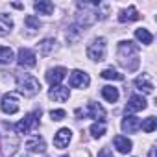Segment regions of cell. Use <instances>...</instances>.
<instances>
[{
	"label": "cell",
	"instance_id": "20",
	"mask_svg": "<svg viewBox=\"0 0 157 157\" xmlns=\"http://www.w3.org/2000/svg\"><path fill=\"white\" fill-rule=\"evenodd\" d=\"M82 35H83V26H80V24H72L67 32V39L70 43H78Z\"/></svg>",
	"mask_w": 157,
	"mask_h": 157
},
{
	"label": "cell",
	"instance_id": "7",
	"mask_svg": "<svg viewBox=\"0 0 157 157\" xmlns=\"http://www.w3.org/2000/svg\"><path fill=\"white\" fill-rule=\"evenodd\" d=\"M2 111L6 115H15L19 111V100H17V94L15 93H8L2 96V104H0Z\"/></svg>",
	"mask_w": 157,
	"mask_h": 157
},
{
	"label": "cell",
	"instance_id": "28",
	"mask_svg": "<svg viewBox=\"0 0 157 157\" xmlns=\"http://www.w3.org/2000/svg\"><path fill=\"white\" fill-rule=\"evenodd\" d=\"M24 22H26V26H30L32 30H39V28H41V21H39L37 17H33V15H28V17L24 19Z\"/></svg>",
	"mask_w": 157,
	"mask_h": 157
},
{
	"label": "cell",
	"instance_id": "17",
	"mask_svg": "<svg viewBox=\"0 0 157 157\" xmlns=\"http://www.w3.org/2000/svg\"><path fill=\"white\" fill-rule=\"evenodd\" d=\"M26 148H28L30 151H44L46 144H44V139H43V137L35 135V137H32V139L26 142Z\"/></svg>",
	"mask_w": 157,
	"mask_h": 157
},
{
	"label": "cell",
	"instance_id": "8",
	"mask_svg": "<svg viewBox=\"0 0 157 157\" xmlns=\"http://www.w3.org/2000/svg\"><path fill=\"white\" fill-rule=\"evenodd\" d=\"M68 96H70V91L67 89V87H63V85H54L50 91H48V98L50 100H54V102H67L68 100Z\"/></svg>",
	"mask_w": 157,
	"mask_h": 157
},
{
	"label": "cell",
	"instance_id": "5",
	"mask_svg": "<svg viewBox=\"0 0 157 157\" xmlns=\"http://www.w3.org/2000/svg\"><path fill=\"white\" fill-rule=\"evenodd\" d=\"M68 83H70V87H74V89H85V87H89V83H91V78H89V74L83 72V70H74V72L70 74V78H68Z\"/></svg>",
	"mask_w": 157,
	"mask_h": 157
},
{
	"label": "cell",
	"instance_id": "22",
	"mask_svg": "<svg viewBox=\"0 0 157 157\" xmlns=\"http://www.w3.org/2000/svg\"><path fill=\"white\" fill-rule=\"evenodd\" d=\"M135 37H137L142 44H151V41H153V35H151L146 28H137V30H135Z\"/></svg>",
	"mask_w": 157,
	"mask_h": 157
},
{
	"label": "cell",
	"instance_id": "27",
	"mask_svg": "<svg viewBox=\"0 0 157 157\" xmlns=\"http://www.w3.org/2000/svg\"><path fill=\"white\" fill-rule=\"evenodd\" d=\"M102 78H104V80H115V82L124 80V76H122V74H118V72H117V70H113V68H105V70H102Z\"/></svg>",
	"mask_w": 157,
	"mask_h": 157
},
{
	"label": "cell",
	"instance_id": "25",
	"mask_svg": "<svg viewBox=\"0 0 157 157\" xmlns=\"http://www.w3.org/2000/svg\"><path fill=\"white\" fill-rule=\"evenodd\" d=\"M11 61H13V50L10 46H2V48H0V63L8 65Z\"/></svg>",
	"mask_w": 157,
	"mask_h": 157
},
{
	"label": "cell",
	"instance_id": "12",
	"mask_svg": "<svg viewBox=\"0 0 157 157\" xmlns=\"http://www.w3.org/2000/svg\"><path fill=\"white\" fill-rule=\"evenodd\" d=\"M146 100L139 94H133L129 100H128V105H126V113H137V111H142L146 109Z\"/></svg>",
	"mask_w": 157,
	"mask_h": 157
},
{
	"label": "cell",
	"instance_id": "2",
	"mask_svg": "<svg viewBox=\"0 0 157 157\" xmlns=\"http://www.w3.org/2000/svg\"><path fill=\"white\" fill-rule=\"evenodd\" d=\"M17 89L21 91V94L32 98V96H35L41 91V83H39L37 78H33L32 74H21L17 78Z\"/></svg>",
	"mask_w": 157,
	"mask_h": 157
},
{
	"label": "cell",
	"instance_id": "10",
	"mask_svg": "<svg viewBox=\"0 0 157 157\" xmlns=\"http://www.w3.org/2000/svg\"><path fill=\"white\" fill-rule=\"evenodd\" d=\"M70 139H72V131L68 128H61L56 133V137H54V146L56 148H67L68 142H70Z\"/></svg>",
	"mask_w": 157,
	"mask_h": 157
},
{
	"label": "cell",
	"instance_id": "24",
	"mask_svg": "<svg viewBox=\"0 0 157 157\" xmlns=\"http://www.w3.org/2000/svg\"><path fill=\"white\" fill-rule=\"evenodd\" d=\"M54 44H56L54 39H50V37H48V39H43V41L39 43V52H41L43 56H48V54L54 50Z\"/></svg>",
	"mask_w": 157,
	"mask_h": 157
},
{
	"label": "cell",
	"instance_id": "9",
	"mask_svg": "<svg viewBox=\"0 0 157 157\" xmlns=\"http://www.w3.org/2000/svg\"><path fill=\"white\" fill-rule=\"evenodd\" d=\"M65 76H67V68L56 67V68H50V70L46 72V80H48V83L54 87V85H59V83L65 80Z\"/></svg>",
	"mask_w": 157,
	"mask_h": 157
},
{
	"label": "cell",
	"instance_id": "14",
	"mask_svg": "<svg viewBox=\"0 0 157 157\" xmlns=\"http://www.w3.org/2000/svg\"><path fill=\"white\" fill-rule=\"evenodd\" d=\"M135 87H137L139 91L146 93V94H151V93H153V83L150 82V76H148V74H142V76L137 78V80H135Z\"/></svg>",
	"mask_w": 157,
	"mask_h": 157
},
{
	"label": "cell",
	"instance_id": "16",
	"mask_svg": "<svg viewBox=\"0 0 157 157\" xmlns=\"http://www.w3.org/2000/svg\"><path fill=\"white\" fill-rule=\"evenodd\" d=\"M139 11H137V8L135 6H129L128 10H122L120 11V15H118V21L120 22H133V21H139Z\"/></svg>",
	"mask_w": 157,
	"mask_h": 157
},
{
	"label": "cell",
	"instance_id": "21",
	"mask_svg": "<svg viewBox=\"0 0 157 157\" xmlns=\"http://www.w3.org/2000/svg\"><path fill=\"white\" fill-rule=\"evenodd\" d=\"M102 96L109 102V104H115L117 100H118V89L117 87H113V85H105L104 89H102Z\"/></svg>",
	"mask_w": 157,
	"mask_h": 157
},
{
	"label": "cell",
	"instance_id": "30",
	"mask_svg": "<svg viewBox=\"0 0 157 157\" xmlns=\"http://www.w3.org/2000/svg\"><path fill=\"white\" fill-rule=\"evenodd\" d=\"M98 157H113V151H111L109 148H102V150L98 151Z\"/></svg>",
	"mask_w": 157,
	"mask_h": 157
},
{
	"label": "cell",
	"instance_id": "15",
	"mask_svg": "<svg viewBox=\"0 0 157 157\" xmlns=\"http://www.w3.org/2000/svg\"><path fill=\"white\" fill-rule=\"evenodd\" d=\"M113 142H115V148H117L120 153H129L131 148H133V142H131L128 137H122V135H117V137L113 139Z\"/></svg>",
	"mask_w": 157,
	"mask_h": 157
},
{
	"label": "cell",
	"instance_id": "26",
	"mask_svg": "<svg viewBox=\"0 0 157 157\" xmlns=\"http://www.w3.org/2000/svg\"><path fill=\"white\" fill-rule=\"evenodd\" d=\"M140 128H142V131H146V133H153L155 128H157V118H155V117H148L144 122H140Z\"/></svg>",
	"mask_w": 157,
	"mask_h": 157
},
{
	"label": "cell",
	"instance_id": "1",
	"mask_svg": "<svg viewBox=\"0 0 157 157\" xmlns=\"http://www.w3.org/2000/svg\"><path fill=\"white\" fill-rule=\"evenodd\" d=\"M117 57H118V63L133 72L139 68V63H140V57H139V46L133 43V41H120L118 43V48H117Z\"/></svg>",
	"mask_w": 157,
	"mask_h": 157
},
{
	"label": "cell",
	"instance_id": "13",
	"mask_svg": "<svg viewBox=\"0 0 157 157\" xmlns=\"http://www.w3.org/2000/svg\"><path fill=\"white\" fill-rule=\"evenodd\" d=\"M122 129L126 133H137L140 129V120L133 115H126V118H122Z\"/></svg>",
	"mask_w": 157,
	"mask_h": 157
},
{
	"label": "cell",
	"instance_id": "31",
	"mask_svg": "<svg viewBox=\"0 0 157 157\" xmlns=\"http://www.w3.org/2000/svg\"><path fill=\"white\" fill-rule=\"evenodd\" d=\"M63 157H67V155H63Z\"/></svg>",
	"mask_w": 157,
	"mask_h": 157
},
{
	"label": "cell",
	"instance_id": "6",
	"mask_svg": "<svg viewBox=\"0 0 157 157\" xmlns=\"http://www.w3.org/2000/svg\"><path fill=\"white\" fill-rule=\"evenodd\" d=\"M76 115L78 117H89V118H96V122L104 120L105 118V109L98 104H89L87 111H82V109H76Z\"/></svg>",
	"mask_w": 157,
	"mask_h": 157
},
{
	"label": "cell",
	"instance_id": "18",
	"mask_svg": "<svg viewBox=\"0 0 157 157\" xmlns=\"http://www.w3.org/2000/svg\"><path fill=\"white\" fill-rule=\"evenodd\" d=\"M11 28H13V21H11V17H8V15L2 13V15H0V37L10 35Z\"/></svg>",
	"mask_w": 157,
	"mask_h": 157
},
{
	"label": "cell",
	"instance_id": "19",
	"mask_svg": "<svg viewBox=\"0 0 157 157\" xmlns=\"http://www.w3.org/2000/svg\"><path fill=\"white\" fill-rule=\"evenodd\" d=\"M33 10H35L39 15H52L54 4L48 2V0H41V2H35V4H33Z\"/></svg>",
	"mask_w": 157,
	"mask_h": 157
},
{
	"label": "cell",
	"instance_id": "29",
	"mask_svg": "<svg viewBox=\"0 0 157 157\" xmlns=\"http://www.w3.org/2000/svg\"><path fill=\"white\" fill-rule=\"evenodd\" d=\"M65 115H67V113H65L63 109H52V111H50V118H52V120H63Z\"/></svg>",
	"mask_w": 157,
	"mask_h": 157
},
{
	"label": "cell",
	"instance_id": "3",
	"mask_svg": "<svg viewBox=\"0 0 157 157\" xmlns=\"http://www.w3.org/2000/svg\"><path fill=\"white\" fill-rule=\"evenodd\" d=\"M39 117H41V109H39V111H35V113L26 115L21 122H17V124H15L17 133H32V131L39 126Z\"/></svg>",
	"mask_w": 157,
	"mask_h": 157
},
{
	"label": "cell",
	"instance_id": "23",
	"mask_svg": "<svg viewBox=\"0 0 157 157\" xmlns=\"http://www.w3.org/2000/svg\"><path fill=\"white\" fill-rule=\"evenodd\" d=\"M105 129H107V126H105V122H104V120L94 122V124L91 126V135H93L94 139H100V137L105 133Z\"/></svg>",
	"mask_w": 157,
	"mask_h": 157
},
{
	"label": "cell",
	"instance_id": "4",
	"mask_svg": "<svg viewBox=\"0 0 157 157\" xmlns=\"http://www.w3.org/2000/svg\"><path fill=\"white\" fill-rule=\"evenodd\" d=\"M105 52H107V46H105V39H104V37L94 39V41L87 46V56H89V59H93V61H104Z\"/></svg>",
	"mask_w": 157,
	"mask_h": 157
},
{
	"label": "cell",
	"instance_id": "11",
	"mask_svg": "<svg viewBox=\"0 0 157 157\" xmlns=\"http://www.w3.org/2000/svg\"><path fill=\"white\" fill-rule=\"evenodd\" d=\"M17 59H19V65H21V67H35V63H37V61H35L37 57H35V54H33L30 48H21Z\"/></svg>",
	"mask_w": 157,
	"mask_h": 157
}]
</instances>
